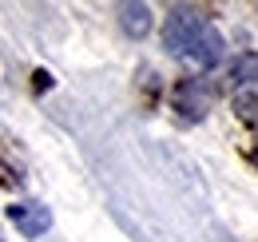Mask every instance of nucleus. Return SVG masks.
<instances>
[{"label": "nucleus", "instance_id": "nucleus-7", "mask_svg": "<svg viewBox=\"0 0 258 242\" xmlns=\"http://www.w3.org/2000/svg\"><path fill=\"white\" fill-rule=\"evenodd\" d=\"M250 159H254V163H258V139H254V147H250Z\"/></svg>", "mask_w": 258, "mask_h": 242}, {"label": "nucleus", "instance_id": "nucleus-1", "mask_svg": "<svg viewBox=\"0 0 258 242\" xmlns=\"http://www.w3.org/2000/svg\"><path fill=\"white\" fill-rule=\"evenodd\" d=\"M163 44H167L171 56L195 60V64H203V68H215L226 52L219 28L207 16H199L195 8H171L167 24H163Z\"/></svg>", "mask_w": 258, "mask_h": 242}, {"label": "nucleus", "instance_id": "nucleus-4", "mask_svg": "<svg viewBox=\"0 0 258 242\" xmlns=\"http://www.w3.org/2000/svg\"><path fill=\"white\" fill-rule=\"evenodd\" d=\"M226 84H230L234 91H242V88H250V84H258V52H246V56H238V60L230 64Z\"/></svg>", "mask_w": 258, "mask_h": 242}, {"label": "nucleus", "instance_id": "nucleus-5", "mask_svg": "<svg viewBox=\"0 0 258 242\" xmlns=\"http://www.w3.org/2000/svg\"><path fill=\"white\" fill-rule=\"evenodd\" d=\"M119 24H123L127 36H147V28H151V8L147 4H123L119 8Z\"/></svg>", "mask_w": 258, "mask_h": 242}, {"label": "nucleus", "instance_id": "nucleus-6", "mask_svg": "<svg viewBox=\"0 0 258 242\" xmlns=\"http://www.w3.org/2000/svg\"><path fill=\"white\" fill-rule=\"evenodd\" d=\"M234 111H238V119L258 123V84H250V88H242L234 95Z\"/></svg>", "mask_w": 258, "mask_h": 242}, {"label": "nucleus", "instance_id": "nucleus-2", "mask_svg": "<svg viewBox=\"0 0 258 242\" xmlns=\"http://www.w3.org/2000/svg\"><path fill=\"white\" fill-rule=\"evenodd\" d=\"M211 103H215V88L207 84V80H179L175 84V111L183 115L187 123L203 119L207 111H211Z\"/></svg>", "mask_w": 258, "mask_h": 242}, {"label": "nucleus", "instance_id": "nucleus-3", "mask_svg": "<svg viewBox=\"0 0 258 242\" xmlns=\"http://www.w3.org/2000/svg\"><path fill=\"white\" fill-rule=\"evenodd\" d=\"M8 218L16 222V230H20L24 238H40V234L52 226V211L40 207V203H16V207H8Z\"/></svg>", "mask_w": 258, "mask_h": 242}]
</instances>
